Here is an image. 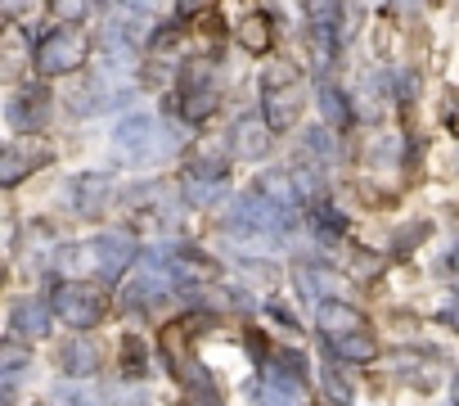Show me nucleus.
Here are the masks:
<instances>
[{
    "mask_svg": "<svg viewBox=\"0 0 459 406\" xmlns=\"http://www.w3.org/2000/svg\"><path fill=\"white\" fill-rule=\"evenodd\" d=\"M320 334H325L329 352L342 357V361H374V357H378L374 330H369L365 316H360L356 307H347V303H325V307H320Z\"/></svg>",
    "mask_w": 459,
    "mask_h": 406,
    "instance_id": "nucleus-1",
    "label": "nucleus"
},
{
    "mask_svg": "<svg viewBox=\"0 0 459 406\" xmlns=\"http://www.w3.org/2000/svg\"><path fill=\"white\" fill-rule=\"evenodd\" d=\"M284 222H289V199L275 194L271 185H257V190L239 194V203L225 217V226L239 231V235H266V231H280Z\"/></svg>",
    "mask_w": 459,
    "mask_h": 406,
    "instance_id": "nucleus-2",
    "label": "nucleus"
},
{
    "mask_svg": "<svg viewBox=\"0 0 459 406\" xmlns=\"http://www.w3.org/2000/svg\"><path fill=\"white\" fill-rule=\"evenodd\" d=\"M302 104H307V91H302L298 68L275 64V68L262 77V118L271 122V131H289V127L298 122Z\"/></svg>",
    "mask_w": 459,
    "mask_h": 406,
    "instance_id": "nucleus-3",
    "label": "nucleus"
},
{
    "mask_svg": "<svg viewBox=\"0 0 459 406\" xmlns=\"http://www.w3.org/2000/svg\"><path fill=\"white\" fill-rule=\"evenodd\" d=\"M50 307H55V316H59L64 325H73V330H91V325L104 321V312H108V294H104L100 285H91V280H64V285L50 294Z\"/></svg>",
    "mask_w": 459,
    "mask_h": 406,
    "instance_id": "nucleus-4",
    "label": "nucleus"
},
{
    "mask_svg": "<svg viewBox=\"0 0 459 406\" xmlns=\"http://www.w3.org/2000/svg\"><path fill=\"white\" fill-rule=\"evenodd\" d=\"M86 50H91V41H86L77 28H55L50 37H41V46H37V55H32L37 77H64V73L82 68Z\"/></svg>",
    "mask_w": 459,
    "mask_h": 406,
    "instance_id": "nucleus-5",
    "label": "nucleus"
},
{
    "mask_svg": "<svg viewBox=\"0 0 459 406\" xmlns=\"http://www.w3.org/2000/svg\"><path fill=\"white\" fill-rule=\"evenodd\" d=\"M162 352H167V361H171V375L185 384V393H189L198 406H221V393H216L212 375L203 370V361H198V357H189V352H185V343H180V325H171V330H167Z\"/></svg>",
    "mask_w": 459,
    "mask_h": 406,
    "instance_id": "nucleus-6",
    "label": "nucleus"
},
{
    "mask_svg": "<svg viewBox=\"0 0 459 406\" xmlns=\"http://www.w3.org/2000/svg\"><path fill=\"white\" fill-rule=\"evenodd\" d=\"M73 253L91 258V267H95L104 280H117V276L140 258V244H135V235H126V231H108V235H100V240H91V244H77Z\"/></svg>",
    "mask_w": 459,
    "mask_h": 406,
    "instance_id": "nucleus-7",
    "label": "nucleus"
},
{
    "mask_svg": "<svg viewBox=\"0 0 459 406\" xmlns=\"http://www.w3.org/2000/svg\"><path fill=\"white\" fill-rule=\"evenodd\" d=\"M50 158H55V149L41 145V140H19V145H10L5 154H0V185H19L28 172L46 167Z\"/></svg>",
    "mask_w": 459,
    "mask_h": 406,
    "instance_id": "nucleus-8",
    "label": "nucleus"
},
{
    "mask_svg": "<svg viewBox=\"0 0 459 406\" xmlns=\"http://www.w3.org/2000/svg\"><path fill=\"white\" fill-rule=\"evenodd\" d=\"M311 14V41H316V59L329 64L333 50H338V23H342V10H338V0H311L307 5Z\"/></svg>",
    "mask_w": 459,
    "mask_h": 406,
    "instance_id": "nucleus-9",
    "label": "nucleus"
},
{
    "mask_svg": "<svg viewBox=\"0 0 459 406\" xmlns=\"http://www.w3.org/2000/svg\"><path fill=\"white\" fill-rule=\"evenodd\" d=\"M248 402L253 406H307L298 379L289 384V375H280V370H266L262 379H253L248 384Z\"/></svg>",
    "mask_w": 459,
    "mask_h": 406,
    "instance_id": "nucleus-10",
    "label": "nucleus"
},
{
    "mask_svg": "<svg viewBox=\"0 0 459 406\" xmlns=\"http://www.w3.org/2000/svg\"><path fill=\"white\" fill-rule=\"evenodd\" d=\"M46 118H50V91H46V86H23V91L10 100V122H14V131H37Z\"/></svg>",
    "mask_w": 459,
    "mask_h": 406,
    "instance_id": "nucleus-11",
    "label": "nucleus"
},
{
    "mask_svg": "<svg viewBox=\"0 0 459 406\" xmlns=\"http://www.w3.org/2000/svg\"><path fill=\"white\" fill-rule=\"evenodd\" d=\"M50 316H55V307H46L41 298H19L14 312H10V334L14 339H46Z\"/></svg>",
    "mask_w": 459,
    "mask_h": 406,
    "instance_id": "nucleus-12",
    "label": "nucleus"
},
{
    "mask_svg": "<svg viewBox=\"0 0 459 406\" xmlns=\"http://www.w3.org/2000/svg\"><path fill=\"white\" fill-rule=\"evenodd\" d=\"M108 176H100V172H86V176H77V181H68V203L77 213H86V217H95L104 203H108Z\"/></svg>",
    "mask_w": 459,
    "mask_h": 406,
    "instance_id": "nucleus-13",
    "label": "nucleus"
},
{
    "mask_svg": "<svg viewBox=\"0 0 459 406\" xmlns=\"http://www.w3.org/2000/svg\"><path fill=\"white\" fill-rule=\"evenodd\" d=\"M239 158H266L271 154V122H257V118H239L235 136H230Z\"/></svg>",
    "mask_w": 459,
    "mask_h": 406,
    "instance_id": "nucleus-14",
    "label": "nucleus"
},
{
    "mask_svg": "<svg viewBox=\"0 0 459 406\" xmlns=\"http://www.w3.org/2000/svg\"><path fill=\"white\" fill-rule=\"evenodd\" d=\"M212 104H216V86L207 82L203 68H194V77H189V86H185V95H180V113H185L189 122H198Z\"/></svg>",
    "mask_w": 459,
    "mask_h": 406,
    "instance_id": "nucleus-15",
    "label": "nucleus"
},
{
    "mask_svg": "<svg viewBox=\"0 0 459 406\" xmlns=\"http://www.w3.org/2000/svg\"><path fill=\"white\" fill-rule=\"evenodd\" d=\"M95 366H100V352H95L86 339H73V343L64 348V370H68V375H91Z\"/></svg>",
    "mask_w": 459,
    "mask_h": 406,
    "instance_id": "nucleus-16",
    "label": "nucleus"
},
{
    "mask_svg": "<svg viewBox=\"0 0 459 406\" xmlns=\"http://www.w3.org/2000/svg\"><path fill=\"white\" fill-rule=\"evenodd\" d=\"M122 370L135 379V375H144V343H140V334H126L122 339Z\"/></svg>",
    "mask_w": 459,
    "mask_h": 406,
    "instance_id": "nucleus-17",
    "label": "nucleus"
},
{
    "mask_svg": "<svg viewBox=\"0 0 459 406\" xmlns=\"http://www.w3.org/2000/svg\"><path fill=\"white\" fill-rule=\"evenodd\" d=\"M117 140L122 145H140V154H144V145H149V118H126L117 127Z\"/></svg>",
    "mask_w": 459,
    "mask_h": 406,
    "instance_id": "nucleus-18",
    "label": "nucleus"
},
{
    "mask_svg": "<svg viewBox=\"0 0 459 406\" xmlns=\"http://www.w3.org/2000/svg\"><path fill=\"white\" fill-rule=\"evenodd\" d=\"M244 46H248V50H266V46H271V23H266L262 14L244 23Z\"/></svg>",
    "mask_w": 459,
    "mask_h": 406,
    "instance_id": "nucleus-19",
    "label": "nucleus"
},
{
    "mask_svg": "<svg viewBox=\"0 0 459 406\" xmlns=\"http://www.w3.org/2000/svg\"><path fill=\"white\" fill-rule=\"evenodd\" d=\"M59 402H68V406H100V393H91V388H68V384H59Z\"/></svg>",
    "mask_w": 459,
    "mask_h": 406,
    "instance_id": "nucleus-20",
    "label": "nucleus"
},
{
    "mask_svg": "<svg viewBox=\"0 0 459 406\" xmlns=\"http://www.w3.org/2000/svg\"><path fill=\"white\" fill-rule=\"evenodd\" d=\"M50 10H55L59 19H82V14H86V0H50Z\"/></svg>",
    "mask_w": 459,
    "mask_h": 406,
    "instance_id": "nucleus-21",
    "label": "nucleus"
},
{
    "mask_svg": "<svg viewBox=\"0 0 459 406\" xmlns=\"http://www.w3.org/2000/svg\"><path fill=\"white\" fill-rule=\"evenodd\" d=\"M325 104H329V113H333V122H347V104L338 100V91H333V86H325Z\"/></svg>",
    "mask_w": 459,
    "mask_h": 406,
    "instance_id": "nucleus-22",
    "label": "nucleus"
},
{
    "mask_svg": "<svg viewBox=\"0 0 459 406\" xmlns=\"http://www.w3.org/2000/svg\"><path fill=\"white\" fill-rule=\"evenodd\" d=\"M212 10V0H180V14H203Z\"/></svg>",
    "mask_w": 459,
    "mask_h": 406,
    "instance_id": "nucleus-23",
    "label": "nucleus"
},
{
    "mask_svg": "<svg viewBox=\"0 0 459 406\" xmlns=\"http://www.w3.org/2000/svg\"><path fill=\"white\" fill-rule=\"evenodd\" d=\"M455 406H459V384H455Z\"/></svg>",
    "mask_w": 459,
    "mask_h": 406,
    "instance_id": "nucleus-24",
    "label": "nucleus"
}]
</instances>
